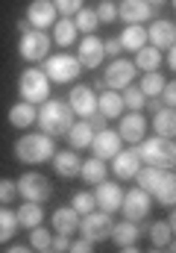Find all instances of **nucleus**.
<instances>
[{"mask_svg": "<svg viewBox=\"0 0 176 253\" xmlns=\"http://www.w3.org/2000/svg\"><path fill=\"white\" fill-rule=\"evenodd\" d=\"M138 236H141V227L135 224V221H120L112 227V233H109V239H115V245L120 251H135V242H138Z\"/></svg>", "mask_w": 176, "mask_h": 253, "instance_id": "21", "label": "nucleus"}, {"mask_svg": "<svg viewBox=\"0 0 176 253\" xmlns=\"http://www.w3.org/2000/svg\"><path fill=\"white\" fill-rule=\"evenodd\" d=\"M70 248V236H53V242H50V251H56V253H62V251H68Z\"/></svg>", "mask_w": 176, "mask_h": 253, "instance_id": "46", "label": "nucleus"}, {"mask_svg": "<svg viewBox=\"0 0 176 253\" xmlns=\"http://www.w3.org/2000/svg\"><path fill=\"white\" fill-rule=\"evenodd\" d=\"M15 230H18V218H15V209H9V206L3 203V206H0V245L12 242Z\"/></svg>", "mask_w": 176, "mask_h": 253, "instance_id": "36", "label": "nucleus"}, {"mask_svg": "<svg viewBox=\"0 0 176 253\" xmlns=\"http://www.w3.org/2000/svg\"><path fill=\"white\" fill-rule=\"evenodd\" d=\"M53 42H56L59 47H70L76 42V24H73V18H62V21L53 24Z\"/></svg>", "mask_w": 176, "mask_h": 253, "instance_id": "31", "label": "nucleus"}, {"mask_svg": "<svg viewBox=\"0 0 176 253\" xmlns=\"http://www.w3.org/2000/svg\"><path fill=\"white\" fill-rule=\"evenodd\" d=\"M35 106L33 103H27V100H21V103H15L12 109H9V124L18 126V129H27L30 124H35Z\"/></svg>", "mask_w": 176, "mask_h": 253, "instance_id": "27", "label": "nucleus"}, {"mask_svg": "<svg viewBox=\"0 0 176 253\" xmlns=\"http://www.w3.org/2000/svg\"><path fill=\"white\" fill-rule=\"evenodd\" d=\"M53 153H56V141L47 132H30V135H21L15 141V159L24 165L47 162V159H53Z\"/></svg>", "mask_w": 176, "mask_h": 253, "instance_id": "1", "label": "nucleus"}, {"mask_svg": "<svg viewBox=\"0 0 176 253\" xmlns=\"http://www.w3.org/2000/svg\"><path fill=\"white\" fill-rule=\"evenodd\" d=\"M35 124L41 126V132H47V135H65L68 126L73 124V112H70V106L65 100H50L47 97L41 103L38 115H35Z\"/></svg>", "mask_w": 176, "mask_h": 253, "instance_id": "3", "label": "nucleus"}, {"mask_svg": "<svg viewBox=\"0 0 176 253\" xmlns=\"http://www.w3.org/2000/svg\"><path fill=\"white\" fill-rule=\"evenodd\" d=\"M79 215H85V212H91V209H97V203H94V194L91 191H79V194H73V203H70Z\"/></svg>", "mask_w": 176, "mask_h": 253, "instance_id": "40", "label": "nucleus"}, {"mask_svg": "<svg viewBox=\"0 0 176 253\" xmlns=\"http://www.w3.org/2000/svg\"><path fill=\"white\" fill-rule=\"evenodd\" d=\"M171 168H156V165H141L138 168V174H135V180H138V189H144L147 194H153L156 186L162 183V177L168 174Z\"/></svg>", "mask_w": 176, "mask_h": 253, "instance_id": "23", "label": "nucleus"}, {"mask_svg": "<svg viewBox=\"0 0 176 253\" xmlns=\"http://www.w3.org/2000/svg\"><path fill=\"white\" fill-rule=\"evenodd\" d=\"M44 62V74H47V80H53L59 85H68V83H73L76 77H79V71H82V65L76 56H70V53H56V56H47V59H41Z\"/></svg>", "mask_w": 176, "mask_h": 253, "instance_id": "5", "label": "nucleus"}, {"mask_svg": "<svg viewBox=\"0 0 176 253\" xmlns=\"http://www.w3.org/2000/svg\"><path fill=\"white\" fill-rule=\"evenodd\" d=\"M159 100H162L168 109H174V103H176V85H174V83H165V88H162Z\"/></svg>", "mask_w": 176, "mask_h": 253, "instance_id": "44", "label": "nucleus"}, {"mask_svg": "<svg viewBox=\"0 0 176 253\" xmlns=\"http://www.w3.org/2000/svg\"><path fill=\"white\" fill-rule=\"evenodd\" d=\"M94 15H97V21L109 24V21H115V18H117V6H115V3H109V0H106V3H100V6L94 9Z\"/></svg>", "mask_w": 176, "mask_h": 253, "instance_id": "42", "label": "nucleus"}, {"mask_svg": "<svg viewBox=\"0 0 176 253\" xmlns=\"http://www.w3.org/2000/svg\"><path fill=\"white\" fill-rule=\"evenodd\" d=\"M50 242H53V233H50V230H44L41 224L30 230V248H33V251L47 253V251H50Z\"/></svg>", "mask_w": 176, "mask_h": 253, "instance_id": "37", "label": "nucleus"}, {"mask_svg": "<svg viewBox=\"0 0 176 253\" xmlns=\"http://www.w3.org/2000/svg\"><path fill=\"white\" fill-rule=\"evenodd\" d=\"M106 171H109V168H106L103 159H97V156L79 165V177H82L85 183H91V186H97L100 180H106Z\"/></svg>", "mask_w": 176, "mask_h": 253, "instance_id": "34", "label": "nucleus"}, {"mask_svg": "<svg viewBox=\"0 0 176 253\" xmlns=\"http://www.w3.org/2000/svg\"><path fill=\"white\" fill-rule=\"evenodd\" d=\"M120 100H123V106H126L129 112H141L147 97L141 94V88H138V85H126V88H123V94H120Z\"/></svg>", "mask_w": 176, "mask_h": 253, "instance_id": "39", "label": "nucleus"}, {"mask_svg": "<svg viewBox=\"0 0 176 253\" xmlns=\"http://www.w3.org/2000/svg\"><path fill=\"white\" fill-rule=\"evenodd\" d=\"M112 227H115L112 212L91 209V212L79 215V233H82V239H88V242H94V245H97V242H106L109 233H112Z\"/></svg>", "mask_w": 176, "mask_h": 253, "instance_id": "6", "label": "nucleus"}, {"mask_svg": "<svg viewBox=\"0 0 176 253\" xmlns=\"http://www.w3.org/2000/svg\"><path fill=\"white\" fill-rule=\"evenodd\" d=\"M147 39L156 50H171L176 44V24L174 21H156L147 30Z\"/></svg>", "mask_w": 176, "mask_h": 253, "instance_id": "17", "label": "nucleus"}, {"mask_svg": "<svg viewBox=\"0 0 176 253\" xmlns=\"http://www.w3.org/2000/svg\"><path fill=\"white\" fill-rule=\"evenodd\" d=\"M153 197H156L159 203H165V206H174V203H176V177H174V168L162 177V183L156 186Z\"/></svg>", "mask_w": 176, "mask_h": 253, "instance_id": "32", "label": "nucleus"}, {"mask_svg": "<svg viewBox=\"0 0 176 253\" xmlns=\"http://www.w3.org/2000/svg\"><path fill=\"white\" fill-rule=\"evenodd\" d=\"M117 42H120L123 50H138V47L147 44V30H144L141 24H129V27L123 30V36H117Z\"/></svg>", "mask_w": 176, "mask_h": 253, "instance_id": "29", "label": "nucleus"}, {"mask_svg": "<svg viewBox=\"0 0 176 253\" xmlns=\"http://www.w3.org/2000/svg\"><path fill=\"white\" fill-rule=\"evenodd\" d=\"M120 141H129V144H138L144 135H147V118L141 112H129L120 118V129H117Z\"/></svg>", "mask_w": 176, "mask_h": 253, "instance_id": "16", "label": "nucleus"}, {"mask_svg": "<svg viewBox=\"0 0 176 253\" xmlns=\"http://www.w3.org/2000/svg\"><path fill=\"white\" fill-rule=\"evenodd\" d=\"M150 239H153V248L156 251H174V224L171 221H156L150 227Z\"/></svg>", "mask_w": 176, "mask_h": 253, "instance_id": "26", "label": "nucleus"}, {"mask_svg": "<svg viewBox=\"0 0 176 253\" xmlns=\"http://www.w3.org/2000/svg\"><path fill=\"white\" fill-rule=\"evenodd\" d=\"M27 30H30V21H21V24H18V33H21V36H24V33H27Z\"/></svg>", "mask_w": 176, "mask_h": 253, "instance_id": "52", "label": "nucleus"}, {"mask_svg": "<svg viewBox=\"0 0 176 253\" xmlns=\"http://www.w3.org/2000/svg\"><path fill=\"white\" fill-rule=\"evenodd\" d=\"M165 62L171 65V71H174V68H176V50H174V47L168 50V56H165Z\"/></svg>", "mask_w": 176, "mask_h": 253, "instance_id": "50", "label": "nucleus"}, {"mask_svg": "<svg viewBox=\"0 0 176 253\" xmlns=\"http://www.w3.org/2000/svg\"><path fill=\"white\" fill-rule=\"evenodd\" d=\"M53 6H56L59 15L70 18V15H76V12L82 9V0H53Z\"/></svg>", "mask_w": 176, "mask_h": 253, "instance_id": "41", "label": "nucleus"}, {"mask_svg": "<svg viewBox=\"0 0 176 253\" xmlns=\"http://www.w3.org/2000/svg\"><path fill=\"white\" fill-rule=\"evenodd\" d=\"M144 106H147L150 112H159V109H165V103H162L159 97H147V100H144Z\"/></svg>", "mask_w": 176, "mask_h": 253, "instance_id": "49", "label": "nucleus"}, {"mask_svg": "<svg viewBox=\"0 0 176 253\" xmlns=\"http://www.w3.org/2000/svg\"><path fill=\"white\" fill-rule=\"evenodd\" d=\"M85 121L91 124V129H94V132H100V129H106V118H103L100 112H91V115H88Z\"/></svg>", "mask_w": 176, "mask_h": 253, "instance_id": "48", "label": "nucleus"}, {"mask_svg": "<svg viewBox=\"0 0 176 253\" xmlns=\"http://www.w3.org/2000/svg\"><path fill=\"white\" fill-rule=\"evenodd\" d=\"M147 3H150V6H153V3H165V0H147Z\"/></svg>", "mask_w": 176, "mask_h": 253, "instance_id": "53", "label": "nucleus"}, {"mask_svg": "<svg viewBox=\"0 0 176 253\" xmlns=\"http://www.w3.org/2000/svg\"><path fill=\"white\" fill-rule=\"evenodd\" d=\"M76 59L82 68H100V62L106 59V53H103V42L97 39V36H85L82 42H79V47H76Z\"/></svg>", "mask_w": 176, "mask_h": 253, "instance_id": "13", "label": "nucleus"}, {"mask_svg": "<svg viewBox=\"0 0 176 253\" xmlns=\"http://www.w3.org/2000/svg\"><path fill=\"white\" fill-rule=\"evenodd\" d=\"M9 251H12V253H24V251H27V245H9Z\"/></svg>", "mask_w": 176, "mask_h": 253, "instance_id": "51", "label": "nucleus"}, {"mask_svg": "<svg viewBox=\"0 0 176 253\" xmlns=\"http://www.w3.org/2000/svg\"><path fill=\"white\" fill-rule=\"evenodd\" d=\"M94 194V203L100 212H117L120 209V200H123V189L117 183H109V180H100L97 189L91 191Z\"/></svg>", "mask_w": 176, "mask_h": 253, "instance_id": "12", "label": "nucleus"}, {"mask_svg": "<svg viewBox=\"0 0 176 253\" xmlns=\"http://www.w3.org/2000/svg\"><path fill=\"white\" fill-rule=\"evenodd\" d=\"M79 165H82V159H79V150H73V147L53 153V171H56L62 180L76 177V174H79Z\"/></svg>", "mask_w": 176, "mask_h": 253, "instance_id": "20", "label": "nucleus"}, {"mask_svg": "<svg viewBox=\"0 0 176 253\" xmlns=\"http://www.w3.org/2000/svg\"><path fill=\"white\" fill-rule=\"evenodd\" d=\"M120 209H123V218L126 221H144L147 212H150V194L144 189H129L120 200Z\"/></svg>", "mask_w": 176, "mask_h": 253, "instance_id": "9", "label": "nucleus"}, {"mask_svg": "<svg viewBox=\"0 0 176 253\" xmlns=\"http://www.w3.org/2000/svg\"><path fill=\"white\" fill-rule=\"evenodd\" d=\"M68 106H70L73 118H88L91 112H97V94L88 85H76L68 94Z\"/></svg>", "mask_w": 176, "mask_h": 253, "instance_id": "10", "label": "nucleus"}, {"mask_svg": "<svg viewBox=\"0 0 176 253\" xmlns=\"http://www.w3.org/2000/svg\"><path fill=\"white\" fill-rule=\"evenodd\" d=\"M97 112L109 121V118H120L123 115V100H120V94L115 91H103L100 97H97Z\"/></svg>", "mask_w": 176, "mask_h": 253, "instance_id": "28", "label": "nucleus"}, {"mask_svg": "<svg viewBox=\"0 0 176 253\" xmlns=\"http://www.w3.org/2000/svg\"><path fill=\"white\" fill-rule=\"evenodd\" d=\"M18 94H21V100H27L33 106L44 103L50 97V80H47V74L41 68H27L18 77Z\"/></svg>", "mask_w": 176, "mask_h": 253, "instance_id": "4", "label": "nucleus"}, {"mask_svg": "<svg viewBox=\"0 0 176 253\" xmlns=\"http://www.w3.org/2000/svg\"><path fill=\"white\" fill-rule=\"evenodd\" d=\"M103 53H106V56H120V53H123V47H120V42H117V39H109V42H103Z\"/></svg>", "mask_w": 176, "mask_h": 253, "instance_id": "47", "label": "nucleus"}, {"mask_svg": "<svg viewBox=\"0 0 176 253\" xmlns=\"http://www.w3.org/2000/svg\"><path fill=\"white\" fill-rule=\"evenodd\" d=\"M91 150H94V156L97 159H112L117 150H120V135H117L115 129H100V132H94V138H91V144H88Z\"/></svg>", "mask_w": 176, "mask_h": 253, "instance_id": "18", "label": "nucleus"}, {"mask_svg": "<svg viewBox=\"0 0 176 253\" xmlns=\"http://www.w3.org/2000/svg\"><path fill=\"white\" fill-rule=\"evenodd\" d=\"M15 186H18V194L24 197V200H33V203H44V200H50V180L44 177V174H38V171H27L21 180H15Z\"/></svg>", "mask_w": 176, "mask_h": 253, "instance_id": "8", "label": "nucleus"}, {"mask_svg": "<svg viewBox=\"0 0 176 253\" xmlns=\"http://www.w3.org/2000/svg\"><path fill=\"white\" fill-rule=\"evenodd\" d=\"M68 251L73 253H91L94 251V242H88V239H76V242H70V248Z\"/></svg>", "mask_w": 176, "mask_h": 253, "instance_id": "45", "label": "nucleus"}, {"mask_svg": "<svg viewBox=\"0 0 176 253\" xmlns=\"http://www.w3.org/2000/svg\"><path fill=\"white\" fill-rule=\"evenodd\" d=\"M53 230L62 236H73L79 230V212L73 206H62L53 212Z\"/></svg>", "mask_w": 176, "mask_h": 253, "instance_id": "22", "label": "nucleus"}, {"mask_svg": "<svg viewBox=\"0 0 176 253\" xmlns=\"http://www.w3.org/2000/svg\"><path fill=\"white\" fill-rule=\"evenodd\" d=\"M135 65L126 62V59H115V62L109 65V71H106V77H103V83L112 88V91H123L126 85H132V80H135Z\"/></svg>", "mask_w": 176, "mask_h": 253, "instance_id": "11", "label": "nucleus"}, {"mask_svg": "<svg viewBox=\"0 0 176 253\" xmlns=\"http://www.w3.org/2000/svg\"><path fill=\"white\" fill-rule=\"evenodd\" d=\"M18 197V186H15V180H0V203H12Z\"/></svg>", "mask_w": 176, "mask_h": 253, "instance_id": "43", "label": "nucleus"}, {"mask_svg": "<svg viewBox=\"0 0 176 253\" xmlns=\"http://www.w3.org/2000/svg\"><path fill=\"white\" fill-rule=\"evenodd\" d=\"M141 94L144 97H159L162 94V88H165V77L159 74V71H144V77H141Z\"/></svg>", "mask_w": 176, "mask_h": 253, "instance_id": "35", "label": "nucleus"}, {"mask_svg": "<svg viewBox=\"0 0 176 253\" xmlns=\"http://www.w3.org/2000/svg\"><path fill=\"white\" fill-rule=\"evenodd\" d=\"M68 144L73 147V150H85L88 144H91V138H94V129L88 121H79V124H70L68 126Z\"/></svg>", "mask_w": 176, "mask_h": 253, "instance_id": "25", "label": "nucleus"}, {"mask_svg": "<svg viewBox=\"0 0 176 253\" xmlns=\"http://www.w3.org/2000/svg\"><path fill=\"white\" fill-rule=\"evenodd\" d=\"M15 218H18V227H27V230H33V227H38V224L44 221V212H41V203H33V200H24V206H21V209H15Z\"/></svg>", "mask_w": 176, "mask_h": 253, "instance_id": "24", "label": "nucleus"}, {"mask_svg": "<svg viewBox=\"0 0 176 253\" xmlns=\"http://www.w3.org/2000/svg\"><path fill=\"white\" fill-rule=\"evenodd\" d=\"M56 6L53 0H33L30 9H27V21L35 27V30H44V27H53L56 24Z\"/></svg>", "mask_w": 176, "mask_h": 253, "instance_id": "14", "label": "nucleus"}, {"mask_svg": "<svg viewBox=\"0 0 176 253\" xmlns=\"http://www.w3.org/2000/svg\"><path fill=\"white\" fill-rule=\"evenodd\" d=\"M150 15H153V6L147 0H123L117 6V18H123V24H147Z\"/></svg>", "mask_w": 176, "mask_h": 253, "instance_id": "19", "label": "nucleus"}, {"mask_svg": "<svg viewBox=\"0 0 176 253\" xmlns=\"http://www.w3.org/2000/svg\"><path fill=\"white\" fill-rule=\"evenodd\" d=\"M112 174H115L117 180H135V174H138V168H141V159H138V153H135V147H129V150H117L115 156H112Z\"/></svg>", "mask_w": 176, "mask_h": 253, "instance_id": "15", "label": "nucleus"}, {"mask_svg": "<svg viewBox=\"0 0 176 253\" xmlns=\"http://www.w3.org/2000/svg\"><path fill=\"white\" fill-rule=\"evenodd\" d=\"M135 153L141 159V165H156V168H174L176 162V144L174 138H162V135H153V138H141L135 144Z\"/></svg>", "mask_w": 176, "mask_h": 253, "instance_id": "2", "label": "nucleus"}, {"mask_svg": "<svg viewBox=\"0 0 176 253\" xmlns=\"http://www.w3.org/2000/svg\"><path fill=\"white\" fill-rule=\"evenodd\" d=\"M135 68H141V71H156V68H159V65H162V50H156V47H153V44H150V47H147V44H144V47H138V50H135Z\"/></svg>", "mask_w": 176, "mask_h": 253, "instance_id": "33", "label": "nucleus"}, {"mask_svg": "<svg viewBox=\"0 0 176 253\" xmlns=\"http://www.w3.org/2000/svg\"><path fill=\"white\" fill-rule=\"evenodd\" d=\"M153 129H156V135H162V138H174L176 135V112L174 109H159L156 112V118H153Z\"/></svg>", "mask_w": 176, "mask_h": 253, "instance_id": "30", "label": "nucleus"}, {"mask_svg": "<svg viewBox=\"0 0 176 253\" xmlns=\"http://www.w3.org/2000/svg\"><path fill=\"white\" fill-rule=\"evenodd\" d=\"M73 24H76V33H85V36H91L94 30H97V15H94V9H79L76 12V18H73Z\"/></svg>", "mask_w": 176, "mask_h": 253, "instance_id": "38", "label": "nucleus"}, {"mask_svg": "<svg viewBox=\"0 0 176 253\" xmlns=\"http://www.w3.org/2000/svg\"><path fill=\"white\" fill-rule=\"evenodd\" d=\"M18 53L27 62H41L50 56V36L44 30H27L18 42Z\"/></svg>", "mask_w": 176, "mask_h": 253, "instance_id": "7", "label": "nucleus"}]
</instances>
